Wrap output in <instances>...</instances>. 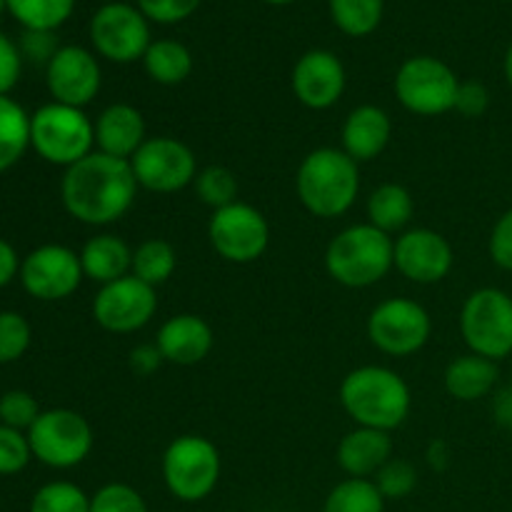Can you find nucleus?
I'll return each instance as SVG.
<instances>
[{
	"mask_svg": "<svg viewBox=\"0 0 512 512\" xmlns=\"http://www.w3.org/2000/svg\"><path fill=\"white\" fill-rule=\"evenodd\" d=\"M505 78H508V83L512 88V45L508 48V55H505Z\"/></svg>",
	"mask_w": 512,
	"mask_h": 512,
	"instance_id": "48",
	"label": "nucleus"
},
{
	"mask_svg": "<svg viewBox=\"0 0 512 512\" xmlns=\"http://www.w3.org/2000/svg\"><path fill=\"white\" fill-rule=\"evenodd\" d=\"M48 90L55 103L85 108L98 95L103 73L98 58L80 45H65L48 63Z\"/></svg>",
	"mask_w": 512,
	"mask_h": 512,
	"instance_id": "16",
	"label": "nucleus"
},
{
	"mask_svg": "<svg viewBox=\"0 0 512 512\" xmlns=\"http://www.w3.org/2000/svg\"><path fill=\"white\" fill-rule=\"evenodd\" d=\"M195 193L213 210L238 203V180L223 165H210L195 178Z\"/></svg>",
	"mask_w": 512,
	"mask_h": 512,
	"instance_id": "33",
	"label": "nucleus"
},
{
	"mask_svg": "<svg viewBox=\"0 0 512 512\" xmlns=\"http://www.w3.org/2000/svg\"><path fill=\"white\" fill-rule=\"evenodd\" d=\"M295 190H298L303 208L315 218H338V215L348 213L358 198V163L345 150H313L300 163Z\"/></svg>",
	"mask_w": 512,
	"mask_h": 512,
	"instance_id": "3",
	"label": "nucleus"
},
{
	"mask_svg": "<svg viewBox=\"0 0 512 512\" xmlns=\"http://www.w3.org/2000/svg\"><path fill=\"white\" fill-rule=\"evenodd\" d=\"M80 265H83L85 278L95 280L100 285H108L130 275L133 250L118 235H95V238L85 243L83 253H80Z\"/></svg>",
	"mask_w": 512,
	"mask_h": 512,
	"instance_id": "23",
	"label": "nucleus"
},
{
	"mask_svg": "<svg viewBox=\"0 0 512 512\" xmlns=\"http://www.w3.org/2000/svg\"><path fill=\"white\" fill-rule=\"evenodd\" d=\"M143 65L158 85H180L193 73V53L178 40H153L143 55Z\"/></svg>",
	"mask_w": 512,
	"mask_h": 512,
	"instance_id": "26",
	"label": "nucleus"
},
{
	"mask_svg": "<svg viewBox=\"0 0 512 512\" xmlns=\"http://www.w3.org/2000/svg\"><path fill=\"white\" fill-rule=\"evenodd\" d=\"M325 268L345 288H368L395 268V240L375 225H350L330 240Z\"/></svg>",
	"mask_w": 512,
	"mask_h": 512,
	"instance_id": "4",
	"label": "nucleus"
},
{
	"mask_svg": "<svg viewBox=\"0 0 512 512\" xmlns=\"http://www.w3.org/2000/svg\"><path fill=\"white\" fill-rule=\"evenodd\" d=\"M145 120L138 108L128 103H115L100 113L95 123V145L100 153L130 160L145 143Z\"/></svg>",
	"mask_w": 512,
	"mask_h": 512,
	"instance_id": "20",
	"label": "nucleus"
},
{
	"mask_svg": "<svg viewBox=\"0 0 512 512\" xmlns=\"http://www.w3.org/2000/svg\"><path fill=\"white\" fill-rule=\"evenodd\" d=\"M460 80L448 63L433 55L405 60L395 75V95L415 115H443L455 110Z\"/></svg>",
	"mask_w": 512,
	"mask_h": 512,
	"instance_id": "9",
	"label": "nucleus"
},
{
	"mask_svg": "<svg viewBox=\"0 0 512 512\" xmlns=\"http://www.w3.org/2000/svg\"><path fill=\"white\" fill-rule=\"evenodd\" d=\"M90 43L110 63L128 65L143 60L153 43L148 18L138 5L105 3L90 20Z\"/></svg>",
	"mask_w": 512,
	"mask_h": 512,
	"instance_id": "10",
	"label": "nucleus"
},
{
	"mask_svg": "<svg viewBox=\"0 0 512 512\" xmlns=\"http://www.w3.org/2000/svg\"><path fill=\"white\" fill-rule=\"evenodd\" d=\"M23 48L28 53V58L45 60V63H50V58L58 53L53 33H45V30H28L23 38Z\"/></svg>",
	"mask_w": 512,
	"mask_h": 512,
	"instance_id": "43",
	"label": "nucleus"
},
{
	"mask_svg": "<svg viewBox=\"0 0 512 512\" xmlns=\"http://www.w3.org/2000/svg\"><path fill=\"white\" fill-rule=\"evenodd\" d=\"M90 512H148V505L130 485L108 483L90 498Z\"/></svg>",
	"mask_w": 512,
	"mask_h": 512,
	"instance_id": "36",
	"label": "nucleus"
},
{
	"mask_svg": "<svg viewBox=\"0 0 512 512\" xmlns=\"http://www.w3.org/2000/svg\"><path fill=\"white\" fill-rule=\"evenodd\" d=\"M33 458L28 435L20 430L0 425V475H15L25 468Z\"/></svg>",
	"mask_w": 512,
	"mask_h": 512,
	"instance_id": "38",
	"label": "nucleus"
},
{
	"mask_svg": "<svg viewBox=\"0 0 512 512\" xmlns=\"http://www.w3.org/2000/svg\"><path fill=\"white\" fill-rule=\"evenodd\" d=\"M345 80L343 63L330 50H308L300 55L290 75L295 98L310 110L333 108L343 98Z\"/></svg>",
	"mask_w": 512,
	"mask_h": 512,
	"instance_id": "18",
	"label": "nucleus"
},
{
	"mask_svg": "<svg viewBox=\"0 0 512 512\" xmlns=\"http://www.w3.org/2000/svg\"><path fill=\"white\" fill-rule=\"evenodd\" d=\"M30 512H90V498L75 483H48L33 495Z\"/></svg>",
	"mask_w": 512,
	"mask_h": 512,
	"instance_id": "32",
	"label": "nucleus"
},
{
	"mask_svg": "<svg viewBox=\"0 0 512 512\" xmlns=\"http://www.w3.org/2000/svg\"><path fill=\"white\" fill-rule=\"evenodd\" d=\"M390 135H393L390 115L378 105H360L343 125V150L355 163H368L388 148Z\"/></svg>",
	"mask_w": 512,
	"mask_h": 512,
	"instance_id": "21",
	"label": "nucleus"
},
{
	"mask_svg": "<svg viewBox=\"0 0 512 512\" xmlns=\"http://www.w3.org/2000/svg\"><path fill=\"white\" fill-rule=\"evenodd\" d=\"M155 345L168 363L198 365L213 350V328L200 315H173L158 330V343Z\"/></svg>",
	"mask_w": 512,
	"mask_h": 512,
	"instance_id": "19",
	"label": "nucleus"
},
{
	"mask_svg": "<svg viewBox=\"0 0 512 512\" xmlns=\"http://www.w3.org/2000/svg\"><path fill=\"white\" fill-rule=\"evenodd\" d=\"M30 348V325L28 320L13 310L0 313V363H13L23 358Z\"/></svg>",
	"mask_w": 512,
	"mask_h": 512,
	"instance_id": "35",
	"label": "nucleus"
},
{
	"mask_svg": "<svg viewBox=\"0 0 512 512\" xmlns=\"http://www.w3.org/2000/svg\"><path fill=\"white\" fill-rule=\"evenodd\" d=\"M495 415H498L500 423L512 425V390H503L495 400Z\"/></svg>",
	"mask_w": 512,
	"mask_h": 512,
	"instance_id": "46",
	"label": "nucleus"
},
{
	"mask_svg": "<svg viewBox=\"0 0 512 512\" xmlns=\"http://www.w3.org/2000/svg\"><path fill=\"white\" fill-rule=\"evenodd\" d=\"M338 465L350 478H370L393 458L390 433L375 428H355L338 443Z\"/></svg>",
	"mask_w": 512,
	"mask_h": 512,
	"instance_id": "22",
	"label": "nucleus"
},
{
	"mask_svg": "<svg viewBox=\"0 0 512 512\" xmlns=\"http://www.w3.org/2000/svg\"><path fill=\"white\" fill-rule=\"evenodd\" d=\"M130 168L140 188L150 193H178L198 178V160L193 150L170 135L145 140L130 158Z\"/></svg>",
	"mask_w": 512,
	"mask_h": 512,
	"instance_id": "12",
	"label": "nucleus"
},
{
	"mask_svg": "<svg viewBox=\"0 0 512 512\" xmlns=\"http://www.w3.org/2000/svg\"><path fill=\"white\" fill-rule=\"evenodd\" d=\"M430 330L433 323L428 310L408 298L383 300L368 318L370 343L395 358L418 353L428 343Z\"/></svg>",
	"mask_w": 512,
	"mask_h": 512,
	"instance_id": "13",
	"label": "nucleus"
},
{
	"mask_svg": "<svg viewBox=\"0 0 512 512\" xmlns=\"http://www.w3.org/2000/svg\"><path fill=\"white\" fill-rule=\"evenodd\" d=\"M495 383H498V365L483 355L470 353L455 358L445 370V390L463 403L485 398L495 388Z\"/></svg>",
	"mask_w": 512,
	"mask_h": 512,
	"instance_id": "24",
	"label": "nucleus"
},
{
	"mask_svg": "<svg viewBox=\"0 0 512 512\" xmlns=\"http://www.w3.org/2000/svg\"><path fill=\"white\" fill-rule=\"evenodd\" d=\"M38 400L25 390H10L0 398V423L13 430H30L38 420Z\"/></svg>",
	"mask_w": 512,
	"mask_h": 512,
	"instance_id": "37",
	"label": "nucleus"
},
{
	"mask_svg": "<svg viewBox=\"0 0 512 512\" xmlns=\"http://www.w3.org/2000/svg\"><path fill=\"white\" fill-rule=\"evenodd\" d=\"M33 458L48 468L68 470L83 463L93 450V428L80 413L68 408L45 410L28 430Z\"/></svg>",
	"mask_w": 512,
	"mask_h": 512,
	"instance_id": "7",
	"label": "nucleus"
},
{
	"mask_svg": "<svg viewBox=\"0 0 512 512\" xmlns=\"http://www.w3.org/2000/svg\"><path fill=\"white\" fill-rule=\"evenodd\" d=\"M138 188L130 160L93 150L83 160L65 168L60 198L65 210L80 223L110 225L133 208Z\"/></svg>",
	"mask_w": 512,
	"mask_h": 512,
	"instance_id": "1",
	"label": "nucleus"
},
{
	"mask_svg": "<svg viewBox=\"0 0 512 512\" xmlns=\"http://www.w3.org/2000/svg\"><path fill=\"white\" fill-rule=\"evenodd\" d=\"M30 145V115L8 95H0V173L13 168Z\"/></svg>",
	"mask_w": 512,
	"mask_h": 512,
	"instance_id": "27",
	"label": "nucleus"
},
{
	"mask_svg": "<svg viewBox=\"0 0 512 512\" xmlns=\"http://www.w3.org/2000/svg\"><path fill=\"white\" fill-rule=\"evenodd\" d=\"M163 480L180 503H200L218 488V448L203 435H180L163 455Z\"/></svg>",
	"mask_w": 512,
	"mask_h": 512,
	"instance_id": "6",
	"label": "nucleus"
},
{
	"mask_svg": "<svg viewBox=\"0 0 512 512\" xmlns=\"http://www.w3.org/2000/svg\"><path fill=\"white\" fill-rule=\"evenodd\" d=\"M340 403L360 428H400L410 413V388L398 373L380 365H363L345 375L340 385Z\"/></svg>",
	"mask_w": 512,
	"mask_h": 512,
	"instance_id": "2",
	"label": "nucleus"
},
{
	"mask_svg": "<svg viewBox=\"0 0 512 512\" xmlns=\"http://www.w3.org/2000/svg\"><path fill=\"white\" fill-rule=\"evenodd\" d=\"M323 512H385V498L368 478H348L325 498Z\"/></svg>",
	"mask_w": 512,
	"mask_h": 512,
	"instance_id": "30",
	"label": "nucleus"
},
{
	"mask_svg": "<svg viewBox=\"0 0 512 512\" xmlns=\"http://www.w3.org/2000/svg\"><path fill=\"white\" fill-rule=\"evenodd\" d=\"M20 78V53L3 33H0V95H8V90Z\"/></svg>",
	"mask_w": 512,
	"mask_h": 512,
	"instance_id": "42",
	"label": "nucleus"
},
{
	"mask_svg": "<svg viewBox=\"0 0 512 512\" xmlns=\"http://www.w3.org/2000/svg\"><path fill=\"white\" fill-rule=\"evenodd\" d=\"M13 18L28 30L53 33L73 15L75 0H5Z\"/></svg>",
	"mask_w": 512,
	"mask_h": 512,
	"instance_id": "31",
	"label": "nucleus"
},
{
	"mask_svg": "<svg viewBox=\"0 0 512 512\" xmlns=\"http://www.w3.org/2000/svg\"><path fill=\"white\" fill-rule=\"evenodd\" d=\"M490 258L503 270H512V210L495 223L490 235Z\"/></svg>",
	"mask_w": 512,
	"mask_h": 512,
	"instance_id": "41",
	"label": "nucleus"
},
{
	"mask_svg": "<svg viewBox=\"0 0 512 512\" xmlns=\"http://www.w3.org/2000/svg\"><path fill=\"white\" fill-rule=\"evenodd\" d=\"M200 3L203 0H138V8L153 23L173 25L190 18L200 8Z\"/></svg>",
	"mask_w": 512,
	"mask_h": 512,
	"instance_id": "39",
	"label": "nucleus"
},
{
	"mask_svg": "<svg viewBox=\"0 0 512 512\" xmlns=\"http://www.w3.org/2000/svg\"><path fill=\"white\" fill-rule=\"evenodd\" d=\"M385 500H403L418 488V470L410 460L390 458L373 480Z\"/></svg>",
	"mask_w": 512,
	"mask_h": 512,
	"instance_id": "34",
	"label": "nucleus"
},
{
	"mask_svg": "<svg viewBox=\"0 0 512 512\" xmlns=\"http://www.w3.org/2000/svg\"><path fill=\"white\" fill-rule=\"evenodd\" d=\"M85 278L80 255L65 245H40L20 263V283L38 300L70 298Z\"/></svg>",
	"mask_w": 512,
	"mask_h": 512,
	"instance_id": "15",
	"label": "nucleus"
},
{
	"mask_svg": "<svg viewBox=\"0 0 512 512\" xmlns=\"http://www.w3.org/2000/svg\"><path fill=\"white\" fill-rule=\"evenodd\" d=\"M460 330L475 355L503 360L512 353V298L498 288L475 290L460 313Z\"/></svg>",
	"mask_w": 512,
	"mask_h": 512,
	"instance_id": "8",
	"label": "nucleus"
},
{
	"mask_svg": "<svg viewBox=\"0 0 512 512\" xmlns=\"http://www.w3.org/2000/svg\"><path fill=\"white\" fill-rule=\"evenodd\" d=\"M163 363V355H160L158 345H138V348L130 353V368L135 375H150L160 368Z\"/></svg>",
	"mask_w": 512,
	"mask_h": 512,
	"instance_id": "44",
	"label": "nucleus"
},
{
	"mask_svg": "<svg viewBox=\"0 0 512 512\" xmlns=\"http://www.w3.org/2000/svg\"><path fill=\"white\" fill-rule=\"evenodd\" d=\"M20 273V263H18V253L10 243L0 240V288L8 285L15 275Z\"/></svg>",
	"mask_w": 512,
	"mask_h": 512,
	"instance_id": "45",
	"label": "nucleus"
},
{
	"mask_svg": "<svg viewBox=\"0 0 512 512\" xmlns=\"http://www.w3.org/2000/svg\"><path fill=\"white\" fill-rule=\"evenodd\" d=\"M490 105V93L483 83L478 80H468V83H460L458 98H455V110L465 118H480V115L488 110Z\"/></svg>",
	"mask_w": 512,
	"mask_h": 512,
	"instance_id": "40",
	"label": "nucleus"
},
{
	"mask_svg": "<svg viewBox=\"0 0 512 512\" xmlns=\"http://www.w3.org/2000/svg\"><path fill=\"white\" fill-rule=\"evenodd\" d=\"M208 238L220 258L228 263L248 265L268 250L270 225L258 208L238 200V203L213 210Z\"/></svg>",
	"mask_w": 512,
	"mask_h": 512,
	"instance_id": "11",
	"label": "nucleus"
},
{
	"mask_svg": "<svg viewBox=\"0 0 512 512\" xmlns=\"http://www.w3.org/2000/svg\"><path fill=\"white\" fill-rule=\"evenodd\" d=\"M415 203L408 188L398 183H385L375 188L368 198V218L383 233H398L413 220Z\"/></svg>",
	"mask_w": 512,
	"mask_h": 512,
	"instance_id": "25",
	"label": "nucleus"
},
{
	"mask_svg": "<svg viewBox=\"0 0 512 512\" xmlns=\"http://www.w3.org/2000/svg\"><path fill=\"white\" fill-rule=\"evenodd\" d=\"M263 3H268V5H290V3H295V0H263Z\"/></svg>",
	"mask_w": 512,
	"mask_h": 512,
	"instance_id": "49",
	"label": "nucleus"
},
{
	"mask_svg": "<svg viewBox=\"0 0 512 512\" xmlns=\"http://www.w3.org/2000/svg\"><path fill=\"white\" fill-rule=\"evenodd\" d=\"M30 145L48 163L70 168L93 153L95 123L83 108L48 103L30 115Z\"/></svg>",
	"mask_w": 512,
	"mask_h": 512,
	"instance_id": "5",
	"label": "nucleus"
},
{
	"mask_svg": "<svg viewBox=\"0 0 512 512\" xmlns=\"http://www.w3.org/2000/svg\"><path fill=\"white\" fill-rule=\"evenodd\" d=\"M330 18L350 38L375 33L383 20L385 0H328Z\"/></svg>",
	"mask_w": 512,
	"mask_h": 512,
	"instance_id": "29",
	"label": "nucleus"
},
{
	"mask_svg": "<svg viewBox=\"0 0 512 512\" xmlns=\"http://www.w3.org/2000/svg\"><path fill=\"white\" fill-rule=\"evenodd\" d=\"M428 460L435 470H443L448 465V443L445 440H435L428 450Z\"/></svg>",
	"mask_w": 512,
	"mask_h": 512,
	"instance_id": "47",
	"label": "nucleus"
},
{
	"mask_svg": "<svg viewBox=\"0 0 512 512\" xmlns=\"http://www.w3.org/2000/svg\"><path fill=\"white\" fill-rule=\"evenodd\" d=\"M158 310L155 288L135 275L103 285L93 300V318L108 333H135L153 320Z\"/></svg>",
	"mask_w": 512,
	"mask_h": 512,
	"instance_id": "14",
	"label": "nucleus"
},
{
	"mask_svg": "<svg viewBox=\"0 0 512 512\" xmlns=\"http://www.w3.org/2000/svg\"><path fill=\"white\" fill-rule=\"evenodd\" d=\"M453 260L448 240L430 228L408 230L395 240V268L413 283H440L453 268Z\"/></svg>",
	"mask_w": 512,
	"mask_h": 512,
	"instance_id": "17",
	"label": "nucleus"
},
{
	"mask_svg": "<svg viewBox=\"0 0 512 512\" xmlns=\"http://www.w3.org/2000/svg\"><path fill=\"white\" fill-rule=\"evenodd\" d=\"M175 265H178V255H175L173 245L168 240L150 238L133 250L130 275L148 283L150 288H158V285L168 283L170 275L175 273Z\"/></svg>",
	"mask_w": 512,
	"mask_h": 512,
	"instance_id": "28",
	"label": "nucleus"
},
{
	"mask_svg": "<svg viewBox=\"0 0 512 512\" xmlns=\"http://www.w3.org/2000/svg\"><path fill=\"white\" fill-rule=\"evenodd\" d=\"M5 8H8V3H5V0H0V13H3Z\"/></svg>",
	"mask_w": 512,
	"mask_h": 512,
	"instance_id": "50",
	"label": "nucleus"
}]
</instances>
